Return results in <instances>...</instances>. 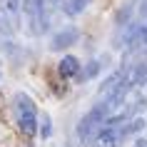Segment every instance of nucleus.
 <instances>
[{
    "instance_id": "f257e3e1",
    "label": "nucleus",
    "mask_w": 147,
    "mask_h": 147,
    "mask_svg": "<svg viewBox=\"0 0 147 147\" xmlns=\"http://www.w3.org/2000/svg\"><path fill=\"white\" fill-rule=\"evenodd\" d=\"M15 120H18V127L23 130V135H35L40 130V117H38V110H35V102L28 97L25 92H18L15 95Z\"/></svg>"
},
{
    "instance_id": "f03ea898",
    "label": "nucleus",
    "mask_w": 147,
    "mask_h": 147,
    "mask_svg": "<svg viewBox=\"0 0 147 147\" xmlns=\"http://www.w3.org/2000/svg\"><path fill=\"white\" fill-rule=\"evenodd\" d=\"M50 0H23V13L25 20H28V30L32 35H42L47 30V18H50Z\"/></svg>"
},
{
    "instance_id": "7ed1b4c3",
    "label": "nucleus",
    "mask_w": 147,
    "mask_h": 147,
    "mask_svg": "<svg viewBox=\"0 0 147 147\" xmlns=\"http://www.w3.org/2000/svg\"><path fill=\"white\" fill-rule=\"evenodd\" d=\"M80 38V30L78 28H62L60 32H55L53 40H50V47L53 50H62V47H70V45H75Z\"/></svg>"
},
{
    "instance_id": "20e7f679",
    "label": "nucleus",
    "mask_w": 147,
    "mask_h": 147,
    "mask_svg": "<svg viewBox=\"0 0 147 147\" xmlns=\"http://www.w3.org/2000/svg\"><path fill=\"white\" fill-rule=\"evenodd\" d=\"M95 140H97L100 147H117L120 140H122V132H120V127H107V125H102V130L97 132Z\"/></svg>"
},
{
    "instance_id": "39448f33",
    "label": "nucleus",
    "mask_w": 147,
    "mask_h": 147,
    "mask_svg": "<svg viewBox=\"0 0 147 147\" xmlns=\"http://www.w3.org/2000/svg\"><path fill=\"white\" fill-rule=\"evenodd\" d=\"M57 72L62 78H72V75H80V60L72 57V55H65L60 62H57Z\"/></svg>"
},
{
    "instance_id": "423d86ee",
    "label": "nucleus",
    "mask_w": 147,
    "mask_h": 147,
    "mask_svg": "<svg viewBox=\"0 0 147 147\" xmlns=\"http://www.w3.org/2000/svg\"><path fill=\"white\" fill-rule=\"evenodd\" d=\"M142 127H145V120H142V117H135V120H130L125 127H120V132H122V137H127V135H135V132H140Z\"/></svg>"
},
{
    "instance_id": "0eeeda50",
    "label": "nucleus",
    "mask_w": 147,
    "mask_h": 147,
    "mask_svg": "<svg viewBox=\"0 0 147 147\" xmlns=\"http://www.w3.org/2000/svg\"><path fill=\"white\" fill-rule=\"evenodd\" d=\"M87 5H90V0H70L65 10H67L70 15H80V13H82V10H85Z\"/></svg>"
},
{
    "instance_id": "6e6552de",
    "label": "nucleus",
    "mask_w": 147,
    "mask_h": 147,
    "mask_svg": "<svg viewBox=\"0 0 147 147\" xmlns=\"http://www.w3.org/2000/svg\"><path fill=\"white\" fill-rule=\"evenodd\" d=\"M50 132H53V127H50V117L42 112V117H40V135L47 140V137H50Z\"/></svg>"
},
{
    "instance_id": "1a4fd4ad",
    "label": "nucleus",
    "mask_w": 147,
    "mask_h": 147,
    "mask_svg": "<svg viewBox=\"0 0 147 147\" xmlns=\"http://www.w3.org/2000/svg\"><path fill=\"white\" fill-rule=\"evenodd\" d=\"M97 72H100V62L92 60V62H87V70L82 72V78H85V80H87V78H95Z\"/></svg>"
},
{
    "instance_id": "9d476101",
    "label": "nucleus",
    "mask_w": 147,
    "mask_h": 147,
    "mask_svg": "<svg viewBox=\"0 0 147 147\" xmlns=\"http://www.w3.org/2000/svg\"><path fill=\"white\" fill-rule=\"evenodd\" d=\"M135 147H147V140H137V142H135Z\"/></svg>"
}]
</instances>
